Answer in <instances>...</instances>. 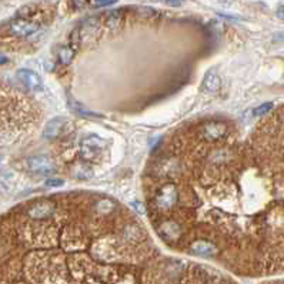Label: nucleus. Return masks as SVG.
Here are the masks:
<instances>
[{"mask_svg": "<svg viewBox=\"0 0 284 284\" xmlns=\"http://www.w3.org/2000/svg\"><path fill=\"white\" fill-rule=\"evenodd\" d=\"M277 15H278V17H280V19H284V5H283V6H280V8H278V10H277Z\"/></svg>", "mask_w": 284, "mask_h": 284, "instance_id": "16", "label": "nucleus"}, {"mask_svg": "<svg viewBox=\"0 0 284 284\" xmlns=\"http://www.w3.org/2000/svg\"><path fill=\"white\" fill-rule=\"evenodd\" d=\"M27 166L36 173L46 174L53 172V165L46 156H33L27 158Z\"/></svg>", "mask_w": 284, "mask_h": 284, "instance_id": "4", "label": "nucleus"}, {"mask_svg": "<svg viewBox=\"0 0 284 284\" xmlns=\"http://www.w3.org/2000/svg\"><path fill=\"white\" fill-rule=\"evenodd\" d=\"M125 19V10L123 9H117V10H111L109 12L106 17H104V24L109 27V29H117L118 26L121 24Z\"/></svg>", "mask_w": 284, "mask_h": 284, "instance_id": "6", "label": "nucleus"}, {"mask_svg": "<svg viewBox=\"0 0 284 284\" xmlns=\"http://www.w3.org/2000/svg\"><path fill=\"white\" fill-rule=\"evenodd\" d=\"M166 3H169V5H172V6H179L180 3H182L183 0H165Z\"/></svg>", "mask_w": 284, "mask_h": 284, "instance_id": "14", "label": "nucleus"}, {"mask_svg": "<svg viewBox=\"0 0 284 284\" xmlns=\"http://www.w3.org/2000/svg\"><path fill=\"white\" fill-rule=\"evenodd\" d=\"M117 0H95V5L96 6H99V8H103V6H110L113 3H116Z\"/></svg>", "mask_w": 284, "mask_h": 284, "instance_id": "12", "label": "nucleus"}, {"mask_svg": "<svg viewBox=\"0 0 284 284\" xmlns=\"http://www.w3.org/2000/svg\"><path fill=\"white\" fill-rule=\"evenodd\" d=\"M64 182L62 179H49L48 182H46V186L48 187H60V186H63Z\"/></svg>", "mask_w": 284, "mask_h": 284, "instance_id": "11", "label": "nucleus"}, {"mask_svg": "<svg viewBox=\"0 0 284 284\" xmlns=\"http://www.w3.org/2000/svg\"><path fill=\"white\" fill-rule=\"evenodd\" d=\"M136 13H137V16L143 17V19H154L158 16L157 12L150 8H137Z\"/></svg>", "mask_w": 284, "mask_h": 284, "instance_id": "8", "label": "nucleus"}, {"mask_svg": "<svg viewBox=\"0 0 284 284\" xmlns=\"http://www.w3.org/2000/svg\"><path fill=\"white\" fill-rule=\"evenodd\" d=\"M71 2H73V5L77 9L83 8V6L86 5V0H71Z\"/></svg>", "mask_w": 284, "mask_h": 284, "instance_id": "13", "label": "nucleus"}, {"mask_svg": "<svg viewBox=\"0 0 284 284\" xmlns=\"http://www.w3.org/2000/svg\"><path fill=\"white\" fill-rule=\"evenodd\" d=\"M270 110H273V103H264V104L259 106L257 109H254L253 116H254V117H261V116L270 113Z\"/></svg>", "mask_w": 284, "mask_h": 284, "instance_id": "10", "label": "nucleus"}, {"mask_svg": "<svg viewBox=\"0 0 284 284\" xmlns=\"http://www.w3.org/2000/svg\"><path fill=\"white\" fill-rule=\"evenodd\" d=\"M274 40H277V42H284V32L274 34Z\"/></svg>", "mask_w": 284, "mask_h": 284, "instance_id": "15", "label": "nucleus"}, {"mask_svg": "<svg viewBox=\"0 0 284 284\" xmlns=\"http://www.w3.org/2000/svg\"><path fill=\"white\" fill-rule=\"evenodd\" d=\"M33 113L22 93L0 83V144L10 142L32 123Z\"/></svg>", "mask_w": 284, "mask_h": 284, "instance_id": "1", "label": "nucleus"}, {"mask_svg": "<svg viewBox=\"0 0 284 284\" xmlns=\"http://www.w3.org/2000/svg\"><path fill=\"white\" fill-rule=\"evenodd\" d=\"M71 57H73V50L70 48H62L59 50V60L62 64L70 63Z\"/></svg>", "mask_w": 284, "mask_h": 284, "instance_id": "9", "label": "nucleus"}, {"mask_svg": "<svg viewBox=\"0 0 284 284\" xmlns=\"http://www.w3.org/2000/svg\"><path fill=\"white\" fill-rule=\"evenodd\" d=\"M17 77L23 83L24 87H27L30 90H42V80L34 71L20 69V70H17Z\"/></svg>", "mask_w": 284, "mask_h": 284, "instance_id": "3", "label": "nucleus"}, {"mask_svg": "<svg viewBox=\"0 0 284 284\" xmlns=\"http://www.w3.org/2000/svg\"><path fill=\"white\" fill-rule=\"evenodd\" d=\"M39 30V24L30 19H22L17 17L10 23V32L17 37H29Z\"/></svg>", "mask_w": 284, "mask_h": 284, "instance_id": "2", "label": "nucleus"}, {"mask_svg": "<svg viewBox=\"0 0 284 284\" xmlns=\"http://www.w3.org/2000/svg\"><path fill=\"white\" fill-rule=\"evenodd\" d=\"M64 118H53L50 120L48 125H46V129H45V136L48 139H55L59 134L62 133V129L64 126Z\"/></svg>", "mask_w": 284, "mask_h": 284, "instance_id": "7", "label": "nucleus"}, {"mask_svg": "<svg viewBox=\"0 0 284 284\" xmlns=\"http://www.w3.org/2000/svg\"><path fill=\"white\" fill-rule=\"evenodd\" d=\"M3 62H6V57H3V56H0V63H3Z\"/></svg>", "mask_w": 284, "mask_h": 284, "instance_id": "17", "label": "nucleus"}, {"mask_svg": "<svg viewBox=\"0 0 284 284\" xmlns=\"http://www.w3.org/2000/svg\"><path fill=\"white\" fill-rule=\"evenodd\" d=\"M219 87H220V77H219L216 69H210L206 73L205 80H203V89L213 93L216 90H219Z\"/></svg>", "mask_w": 284, "mask_h": 284, "instance_id": "5", "label": "nucleus"}]
</instances>
